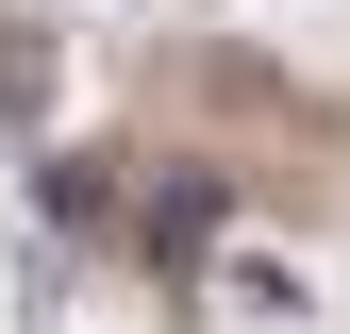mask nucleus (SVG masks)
Returning a JSON list of instances; mask_svg holds the SVG:
<instances>
[{
    "instance_id": "1",
    "label": "nucleus",
    "mask_w": 350,
    "mask_h": 334,
    "mask_svg": "<svg viewBox=\"0 0 350 334\" xmlns=\"http://www.w3.org/2000/svg\"><path fill=\"white\" fill-rule=\"evenodd\" d=\"M51 101V34H0V117H33Z\"/></svg>"
}]
</instances>
